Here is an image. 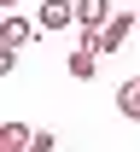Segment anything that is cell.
Wrapping results in <instances>:
<instances>
[{"label":"cell","mask_w":140,"mask_h":152,"mask_svg":"<svg viewBox=\"0 0 140 152\" xmlns=\"http://www.w3.org/2000/svg\"><path fill=\"white\" fill-rule=\"evenodd\" d=\"M35 35H41V29H35V18H29V12H6V18H0V41H6L12 53H23Z\"/></svg>","instance_id":"obj_1"},{"label":"cell","mask_w":140,"mask_h":152,"mask_svg":"<svg viewBox=\"0 0 140 152\" xmlns=\"http://www.w3.org/2000/svg\"><path fill=\"white\" fill-rule=\"evenodd\" d=\"M35 23L41 29H76V0H47Z\"/></svg>","instance_id":"obj_2"},{"label":"cell","mask_w":140,"mask_h":152,"mask_svg":"<svg viewBox=\"0 0 140 152\" xmlns=\"http://www.w3.org/2000/svg\"><path fill=\"white\" fill-rule=\"evenodd\" d=\"M111 23V0H76V29H105Z\"/></svg>","instance_id":"obj_3"},{"label":"cell","mask_w":140,"mask_h":152,"mask_svg":"<svg viewBox=\"0 0 140 152\" xmlns=\"http://www.w3.org/2000/svg\"><path fill=\"white\" fill-rule=\"evenodd\" d=\"M0 140H6L12 152H29V140H35V129H29V123H0Z\"/></svg>","instance_id":"obj_4"},{"label":"cell","mask_w":140,"mask_h":152,"mask_svg":"<svg viewBox=\"0 0 140 152\" xmlns=\"http://www.w3.org/2000/svg\"><path fill=\"white\" fill-rule=\"evenodd\" d=\"M117 111L123 117H140V76H128V82L117 88Z\"/></svg>","instance_id":"obj_5"},{"label":"cell","mask_w":140,"mask_h":152,"mask_svg":"<svg viewBox=\"0 0 140 152\" xmlns=\"http://www.w3.org/2000/svg\"><path fill=\"white\" fill-rule=\"evenodd\" d=\"M94 58H99V53L76 47V53H70V76H76V82H88V76H94Z\"/></svg>","instance_id":"obj_6"},{"label":"cell","mask_w":140,"mask_h":152,"mask_svg":"<svg viewBox=\"0 0 140 152\" xmlns=\"http://www.w3.org/2000/svg\"><path fill=\"white\" fill-rule=\"evenodd\" d=\"M12 64H18V53H12V47L0 41V76H12Z\"/></svg>","instance_id":"obj_7"},{"label":"cell","mask_w":140,"mask_h":152,"mask_svg":"<svg viewBox=\"0 0 140 152\" xmlns=\"http://www.w3.org/2000/svg\"><path fill=\"white\" fill-rule=\"evenodd\" d=\"M29 152H53V134H41V129H35V140H29Z\"/></svg>","instance_id":"obj_8"},{"label":"cell","mask_w":140,"mask_h":152,"mask_svg":"<svg viewBox=\"0 0 140 152\" xmlns=\"http://www.w3.org/2000/svg\"><path fill=\"white\" fill-rule=\"evenodd\" d=\"M18 6H23V0H0V12H18Z\"/></svg>","instance_id":"obj_9"},{"label":"cell","mask_w":140,"mask_h":152,"mask_svg":"<svg viewBox=\"0 0 140 152\" xmlns=\"http://www.w3.org/2000/svg\"><path fill=\"white\" fill-rule=\"evenodd\" d=\"M0 152H12V146H6V140H0Z\"/></svg>","instance_id":"obj_10"},{"label":"cell","mask_w":140,"mask_h":152,"mask_svg":"<svg viewBox=\"0 0 140 152\" xmlns=\"http://www.w3.org/2000/svg\"><path fill=\"white\" fill-rule=\"evenodd\" d=\"M134 23H140V12H134Z\"/></svg>","instance_id":"obj_11"},{"label":"cell","mask_w":140,"mask_h":152,"mask_svg":"<svg viewBox=\"0 0 140 152\" xmlns=\"http://www.w3.org/2000/svg\"><path fill=\"white\" fill-rule=\"evenodd\" d=\"M0 18H6V12H0Z\"/></svg>","instance_id":"obj_12"}]
</instances>
